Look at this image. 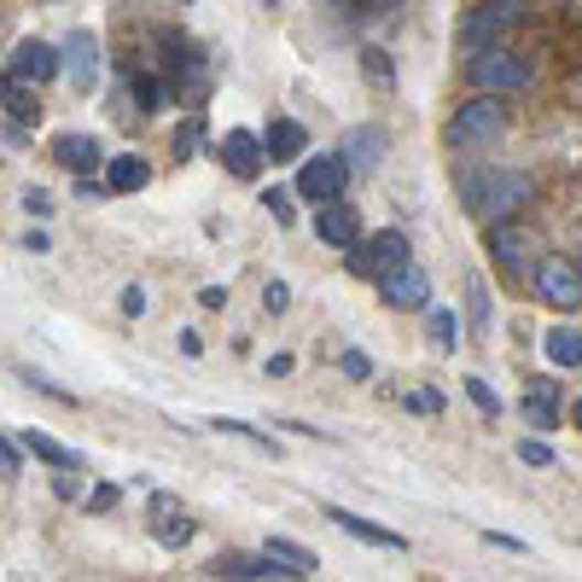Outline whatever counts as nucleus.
<instances>
[{
  "label": "nucleus",
  "mask_w": 582,
  "mask_h": 582,
  "mask_svg": "<svg viewBox=\"0 0 582 582\" xmlns=\"http://www.w3.org/2000/svg\"><path fill=\"white\" fill-rule=\"evenodd\" d=\"M571 420H576V425H582V402H576V408H571Z\"/></svg>",
  "instance_id": "nucleus-42"
},
{
  "label": "nucleus",
  "mask_w": 582,
  "mask_h": 582,
  "mask_svg": "<svg viewBox=\"0 0 582 582\" xmlns=\"http://www.w3.org/2000/svg\"><path fill=\"white\" fill-rule=\"evenodd\" d=\"M140 309H146V291L129 285V291H122V315H140Z\"/></svg>",
  "instance_id": "nucleus-39"
},
{
  "label": "nucleus",
  "mask_w": 582,
  "mask_h": 582,
  "mask_svg": "<svg viewBox=\"0 0 582 582\" xmlns=\"http://www.w3.org/2000/svg\"><path fill=\"white\" fill-rule=\"evenodd\" d=\"M262 303H268V309H285V303H291V285H285V280H268Z\"/></svg>",
  "instance_id": "nucleus-35"
},
{
  "label": "nucleus",
  "mask_w": 582,
  "mask_h": 582,
  "mask_svg": "<svg viewBox=\"0 0 582 582\" xmlns=\"http://www.w3.org/2000/svg\"><path fill=\"white\" fill-rule=\"evenodd\" d=\"M18 443H24V454H35V461H47L58 472H82V454L65 449V443H53L47 431H18Z\"/></svg>",
  "instance_id": "nucleus-18"
},
{
  "label": "nucleus",
  "mask_w": 582,
  "mask_h": 582,
  "mask_svg": "<svg viewBox=\"0 0 582 582\" xmlns=\"http://www.w3.org/2000/svg\"><path fill=\"white\" fill-rule=\"evenodd\" d=\"M216 158L227 163V175H239V181H257L262 175V140L251 134V129H227L222 134V146H216Z\"/></svg>",
  "instance_id": "nucleus-10"
},
{
  "label": "nucleus",
  "mask_w": 582,
  "mask_h": 582,
  "mask_svg": "<svg viewBox=\"0 0 582 582\" xmlns=\"http://www.w3.org/2000/svg\"><path fill=\"white\" fill-rule=\"evenodd\" d=\"M24 251H35V257H41V251H53V239L41 234V227H30V234H24Z\"/></svg>",
  "instance_id": "nucleus-40"
},
{
  "label": "nucleus",
  "mask_w": 582,
  "mask_h": 582,
  "mask_svg": "<svg viewBox=\"0 0 582 582\" xmlns=\"http://www.w3.org/2000/svg\"><path fill=\"white\" fill-rule=\"evenodd\" d=\"M158 542H163V548H186V542H193V525H186L181 513L163 518V525H158Z\"/></svg>",
  "instance_id": "nucleus-29"
},
{
  "label": "nucleus",
  "mask_w": 582,
  "mask_h": 582,
  "mask_svg": "<svg viewBox=\"0 0 582 582\" xmlns=\"http://www.w3.org/2000/svg\"><path fill=\"white\" fill-rule=\"evenodd\" d=\"M58 71H65V53H58L53 41H35V35H24L12 47V58H7V76H24V82H35V88L53 82Z\"/></svg>",
  "instance_id": "nucleus-8"
},
{
  "label": "nucleus",
  "mask_w": 582,
  "mask_h": 582,
  "mask_svg": "<svg viewBox=\"0 0 582 582\" xmlns=\"http://www.w3.org/2000/svg\"><path fill=\"white\" fill-rule=\"evenodd\" d=\"M518 461H525V466H553V449L530 436V443H518Z\"/></svg>",
  "instance_id": "nucleus-33"
},
{
  "label": "nucleus",
  "mask_w": 582,
  "mask_h": 582,
  "mask_svg": "<svg viewBox=\"0 0 582 582\" xmlns=\"http://www.w3.org/2000/svg\"><path fill=\"white\" fill-rule=\"evenodd\" d=\"M431 344H436V349H454V344H461V321H454V309H431Z\"/></svg>",
  "instance_id": "nucleus-26"
},
{
  "label": "nucleus",
  "mask_w": 582,
  "mask_h": 582,
  "mask_svg": "<svg viewBox=\"0 0 582 582\" xmlns=\"http://www.w3.org/2000/svg\"><path fill=\"white\" fill-rule=\"evenodd\" d=\"M518 0H484V7H472L466 18H461V47L466 53H484V47H502L507 41V30L518 24Z\"/></svg>",
  "instance_id": "nucleus-3"
},
{
  "label": "nucleus",
  "mask_w": 582,
  "mask_h": 582,
  "mask_svg": "<svg viewBox=\"0 0 582 582\" xmlns=\"http://www.w3.org/2000/svg\"><path fill=\"white\" fill-rule=\"evenodd\" d=\"M379 158H385V129H349L344 134V163H349V170L373 175V170H379Z\"/></svg>",
  "instance_id": "nucleus-15"
},
{
  "label": "nucleus",
  "mask_w": 582,
  "mask_h": 582,
  "mask_svg": "<svg viewBox=\"0 0 582 582\" xmlns=\"http://www.w3.org/2000/svg\"><path fill=\"white\" fill-rule=\"evenodd\" d=\"M466 309H472V326L489 332V285L484 280H466Z\"/></svg>",
  "instance_id": "nucleus-27"
},
{
  "label": "nucleus",
  "mask_w": 582,
  "mask_h": 582,
  "mask_svg": "<svg viewBox=\"0 0 582 582\" xmlns=\"http://www.w3.org/2000/svg\"><path fill=\"white\" fill-rule=\"evenodd\" d=\"M344 262H349V274H362V280H385V274H397V268L408 262V234L385 227V234H373L367 245H349Z\"/></svg>",
  "instance_id": "nucleus-4"
},
{
  "label": "nucleus",
  "mask_w": 582,
  "mask_h": 582,
  "mask_svg": "<svg viewBox=\"0 0 582 582\" xmlns=\"http://www.w3.org/2000/svg\"><path fill=\"white\" fill-rule=\"evenodd\" d=\"M326 518H332V525H338L344 536H356V542H373V548H390V553H402V548H408V536H397V530H385V525H373V518H362V513H344V507H332Z\"/></svg>",
  "instance_id": "nucleus-14"
},
{
  "label": "nucleus",
  "mask_w": 582,
  "mask_h": 582,
  "mask_svg": "<svg viewBox=\"0 0 582 582\" xmlns=\"http://www.w3.org/2000/svg\"><path fill=\"white\" fill-rule=\"evenodd\" d=\"M536 298L553 309H576L582 303V262L576 257H542L536 262Z\"/></svg>",
  "instance_id": "nucleus-6"
},
{
  "label": "nucleus",
  "mask_w": 582,
  "mask_h": 582,
  "mask_svg": "<svg viewBox=\"0 0 582 582\" xmlns=\"http://www.w3.org/2000/svg\"><path fill=\"white\" fill-rule=\"evenodd\" d=\"M216 576H245V582H257V576H298V571H291V565H280V559L274 553H257V559H216V565H211Z\"/></svg>",
  "instance_id": "nucleus-20"
},
{
  "label": "nucleus",
  "mask_w": 582,
  "mask_h": 582,
  "mask_svg": "<svg viewBox=\"0 0 582 582\" xmlns=\"http://www.w3.org/2000/svg\"><path fill=\"white\" fill-rule=\"evenodd\" d=\"M268 216H274L280 227L298 222V211H291V193H285V186H268Z\"/></svg>",
  "instance_id": "nucleus-30"
},
{
  "label": "nucleus",
  "mask_w": 582,
  "mask_h": 582,
  "mask_svg": "<svg viewBox=\"0 0 582 582\" xmlns=\"http://www.w3.org/2000/svg\"><path fill=\"white\" fill-rule=\"evenodd\" d=\"M53 158L65 163L71 175H94L99 170V140L94 134H58L53 140Z\"/></svg>",
  "instance_id": "nucleus-16"
},
{
  "label": "nucleus",
  "mask_w": 582,
  "mask_h": 582,
  "mask_svg": "<svg viewBox=\"0 0 582 582\" xmlns=\"http://www.w3.org/2000/svg\"><path fill=\"white\" fill-rule=\"evenodd\" d=\"M198 134H204V129H198V117H193V122H181V134H175V158H193Z\"/></svg>",
  "instance_id": "nucleus-34"
},
{
  "label": "nucleus",
  "mask_w": 582,
  "mask_h": 582,
  "mask_svg": "<svg viewBox=\"0 0 582 582\" xmlns=\"http://www.w3.org/2000/svg\"><path fill=\"white\" fill-rule=\"evenodd\" d=\"M0 111H7L12 122H35V117H41L35 82H24V76H7V82H0Z\"/></svg>",
  "instance_id": "nucleus-19"
},
{
  "label": "nucleus",
  "mask_w": 582,
  "mask_h": 582,
  "mask_svg": "<svg viewBox=\"0 0 582 582\" xmlns=\"http://www.w3.org/2000/svg\"><path fill=\"white\" fill-rule=\"evenodd\" d=\"M216 431H234V436H251V443H268V431H251V425H239V420H216Z\"/></svg>",
  "instance_id": "nucleus-37"
},
{
  "label": "nucleus",
  "mask_w": 582,
  "mask_h": 582,
  "mask_svg": "<svg viewBox=\"0 0 582 582\" xmlns=\"http://www.w3.org/2000/svg\"><path fill=\"white\" fill-rule=\"evenodd\" d=\"M0 477H18V449L0 436Z\"/></svg>",
  "instance_id": "nucleus-38"
},
{
  "label": "nucleus",
  "mask_w": 582,
  "mask_h": 582,
  "mask_svg": "<svg viewBox=\"0 0 582 582\" xmlns=\"http://www.w3.org/2000/svg\"><path fill=\"white\" fill-rule=\"evenodd\" d=\"M24 211H30V216H47V211H53V198L41 193V186H30V193H24Z\"/></svg>",
  "instance_id": "nucleus-36"
},
{
  "label": "nucleus",
  "mask_w": 582,
  "mask_h": 582,
  "mask_svg": "<svg viewBox=\"0 0 582 582\" xmlns=\"http://www.w3.org/2000/svg\"><path fill=\"white\" fill-rule=\"evenodd\" d=\"M466 397H472L477 408H484V413H489V420H495V413H502V397H495V390H489L484 379H466Z\"/></svg>",
  "instance_id": "nucleus-31"
},
{
  "label": "nucleus",
  "mask_w": 582,
  "mask_h": 582,
  "mask_svg": "<svg viewBox=\"0 0 582 582\" xmlns=\"http://www.w3.org/2000/svg\"><path fill=\"white\" fill-rule=\"evenodd\" d=\"M129 88H134V111H146V117L170 106V88H163L158 76H146V71H134V76H129Z\"/></svg>",
  "instance_id": "nucleus-23"
},
{
  "label": "nucleus",
  "mask_w": 582,
  "mask_h": 582,
  "mask_svg": "<svg viewBox=\"0 0 582 582\" xmlns=\"http://www.w3.org/2000/svg\"><path fill=\"white\" fill-rule=\"evenodd\" d=\"M58 53H65V76H71V88H76V94H94V88H99V41H94L88 30H76Z\"/></svg>",
  "instance_id": "nucleus-11"
},
{
  "label": "nucleus",
  "mask_w": 582,
  "mask_h": 582,
  "mask_svg": "<svg viewBox=\"0 0 582 582\" xmlns=\"http://www.w3.org/2000/svg\"><path fill=\"white\" fill-rule=\"evenodd\" d=\"M88 507H94V513H106V507H117V489H111V484H106V489H94V502H88Z\"/></svg>",
  "instance_id": "nucleus-41"
},
{
  "label": "nucleus",
  "mask_w": 582,
  "mask_h": 582,
  "mask_svg": "<svg viewBox=\"0 0 582 582\" xmlns=\"http://www.w3.org/2000/svg\"><path fill=\"white\" fill-rule=\"evenodd\" d=\"M262 152L274 158V163H298L309 152V134H303V122H268V134H262Z\"/></svg>",
  "instance_id": "nucleus-17"
},
{
  "label": "nucleus",
  "mask_w": 582,
  "mask_h": 582,
  "mask_svg": "<svg viewBox=\"0 0 582 582\" xmlns=\"http://www.w3.org/2000/svg\"><path fill=\"white\" fill-rule=\"evenodd\" d=\"M530 175H472L466 181V211L484 222H507L513 211H525Z\"/></svg>",
  "instance_id": "nucleus-2"
},
{
  "label": "nucleus",
  "mask_w": 582,
  "mask_h": 582,
  "mask_svg": "<svg viewBox=\"0 0 582 582\" xmlns=\"http://www.w3.org/2000/svg\"><path fill=\"white\" fill-rule=\"evenodd\" d=\"M542 349H548L553 367H582V332L576 326H553L542 338Z\"/></svg>",
  "instance_id": "nucleus-22"
},
{
  "label": "nucleus",
  "mask_w": 582,
  "mask_h": 582,
  "mask_svg": "<svg viewBox=\"0 0 582 582\" xmlns=\"http://www.w3.org/2000/svg\"><path fill=\"white\" fill-rule=\"evenodd\" d=\"M315 239H321V245H332V251H349V245H362V216L349 211L344 198L315 204Z\"/></svg>",
  "instance_id": "nucleus-9"
},
{
  "label": "nucleus",
  "mask_w": 582,
  "mask_h": 582,
  "mask_svg": "<svg viewBox=\"0 0 582 582\" xmlns=\"http://www.w3.org/2000/svg\"><path fill=\"white\" fill-rule=\"evenodd\" d=\"M472 82L484 94H513V88L530 82V65L518 53H507V47H484V53H472Z\"/></svg>",
  "instance_id": "nucleus-5"
},
{
  "label": "nucleus",
  "mask_w": 582,
  "mask_h": 582,
  "mask_svg": "<svg viewBox=\"0 0 582 582\" xmlns=\"http://www.w3.org/2000/svg\"><path fill=\"white\" fill-rule=\"evenodd\" d=\"M530 234H525V227H507V222H495V234H489V257L495 262H502L507 268V274H525V268H530Z\"/></svg>",
  "instance_id": "nucleus-12"
},
{
  "label": "nucleus",
  "mask_w": 582,
  "mask_h": 582,
  "mask_svg": "<svg viewBox=\"0 0 582 582\" xmlns=\"http://www.w3.org/2000/svg\"><path fill=\"white\" fill-rule=\"evenodd\" d=\"M379 285H385V303L390 309H425L431 303V285H425V274L413 262H402L397 274H385Z\"/></svg>",
  "instance_id": "nucleus-13"
},
{
  "label": "nucleus",
  "mask_w": 582,
  "mask_h": 582,
  "mask_svg": "<svg viewBox=\"0 0 582 582\" xmlns=\"http://www.w3.org/2000/svg\"><path fill=\"white\" fill-rule=\"evenodd\" d=\"M362 71L379 82V88H390V82H397V71H390V53H385V47H362Z\"/></svg>",
  "instance_id": "nucleus-28"
},
{
  "label": "nucleus",
  "mask_w": 582,
  "mask_h": 582,
  "mask_svg": "<svg viewBox=\"0 0 582 582\" xmlns=\"http://www.w3.org/2000/svg\"><path fill=\"white\" fill-rule=\"evenodd\" d=\"M268 553H274L280 565H291L298 576H309V571H315V553H309V548H298V542H285V536H268Z\"/></svg>",
  "instance_id": "nucleus-25"
},
{
  "label": "nucleus",
  "mask_w": 582,
  "mask_h": 582,
  "mask_svg": "<svg viewBox=\"0 0 582 582\" xmlns=\"http://www.w3.org/2000/svg\"><path fill=\"white\" fill-rule=\"evenodd\" d=\"M338 367H344V379H373V356H362V349H344Z\"/></svg>",
  "instance_id": "nucleus-32"
},
{
  "label": "nucleus",
  "mask_w": 582,
  "mask_h": 582,
  "mask_svg": "<svg viewBox=\"0 0 582 582\" xmlns=\"http://www.w3.org/2000/svg\"><path fill=\"white\" fill-rule=\"evenodd\" d=\"M502 134H507V106L495 94L466 99V106L454 111V122H449V146H454V152H484V146H495Z\"/></svg>",
  "instance_id": "nucleus-1"
},
{
  "label": "nucleus",
  "mask_w": 582,
  "mask_h": 582,
  "mask_svg": "<svg viewBox=\"0 0 582 582\" xmlns=\"http://www.w3.org/2000/svg\"><path fill=\"white\" fill-rule=\"evenodd\" d=\"M181 7H193V0H181Z\"/></svg>",
  "instance_id": "nucleus-43"
},
{
  "label": "nucleus",
  "mask_w": 582,
  "mask_h": 582,
  "mask_svg": "<svg viewBox=\"0 0 582 582\" xmlns=\"http://www.w3.org/2000/svg\"><path fill=\"white\" fill-rule=\"evenodd\" d=\"M146 181H152V163H146V158H134V152L111 158V170H106V186H111V193H140Z\"/></svg>",
  "instance_id": "nucleus-21"
},
{
  "label": "nucleus",
  "mask_w": 582,
  "mask_h": 582,
  "mask_svg": "<svg viewBox=\"0 0 582 582\" xmlns=\"http://www.w3.org/2000/svg\"><path fill=\"white\" fill-rule=\"evenodd\" d=\"M344 181H349V163L338 152H315L298 170V198L309 204H332V198H344Z\"/></svg>",
  "instance_id": "nucleus-7"
},
{
  "label": "nucleus",
  "mask_w": 582,
  "mask_h": 582,
  "mask_svg": "<svg viewBox=\"0 0 582 582\" xmlns=\"http://www.w3.org/2000/svg\"><path fill=\"white\" fill-rule=\"evenodd\" d=\"M553 413H559V408H553V385H536L530 397H525V420H530L536 431H553Z\"/></svg>",
  "instance_id": "nucleus-24"
}]
</instances>
